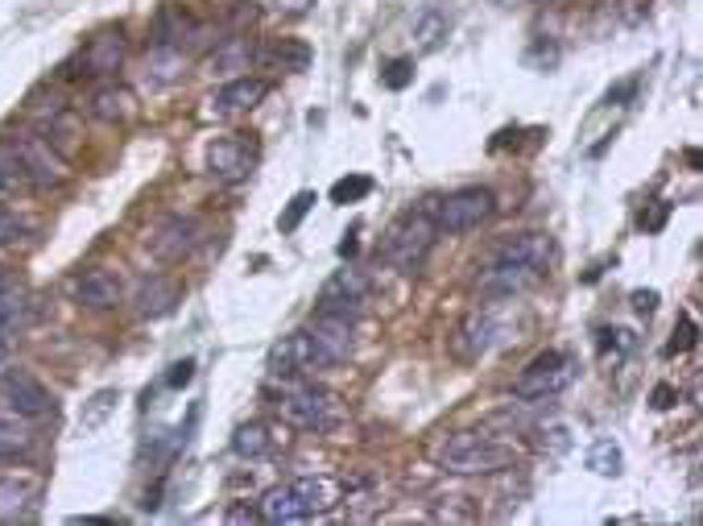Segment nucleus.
Segmentation results:
<instances>
[{
	"label": "nucleus",
	"mask_w": 703,
	"mask_h": 526,
	"mask_svg": "<svg viewBox=\"0 0 703 526\" xmlns=\"http://www.w3.org/2000/svg\"><path fill=\"white\" fill-rule=\"evenodd\" d=\"M555 257V245L546 232H521L514 236L509 245H501L496 257L484 266L480 274V295L489 298H509V295H521L526 286H534L538 278L546 274Z\"/></svg>",
	"instance_id": "1"
},
{
	"label": "nucleus",
	"mask_w": 703,
	"mask_h": 526,
	"mask_svg": "<svg viewBox=\"0 0 703 526\" xmlns=\"http://www.w3.org/2000/svg\"><path fill=\"white\" fill-rule=\"evenodd\" d=\"M282 381V390H278V415L289 423V427H298V431H331L335 419H340V411H335V399H331L328 390H319L314 381H303V378H278Z\"/></svg>",
	"instance_id": "2"
},
{
	"label": "nucleus",
	"mask_w": 703,
	"mask_h": 526,
	"mask_svg": "<svg viewBox=\"0 0 703 526\" xmlns=\"http://www.w3.org/2000/svg\"><path fill=\"white\" fill-rule=\"evenodd\" d=\"M434 236H439V229H434L431 204L418 211H406L390 229V236H385V261H390L393 270H402V274H418L427 253H431Z\"/></svg>",
	"instance_id": "3"
},
{
	"label": "nucleus",
	"mask_w": 703,
	"mask_h": 526,
	"mask_svg": "<svg viewBox=\"0 0 703 526\" xmlns=\"http://www.w3.org/2000/svg\"><path fill=\"white\" fill-rule=\"evenodd\" d=\"M443 468L455 477H480V473H496L509 464V448L496 443L484 431H455L452 440L443 443Z\"/></svg>",
	"instance_id": "4"
},
{
	"label": "nucleus",
	"mask_w": 703,
	"mask_h": 526,
	"mask_svg": "<svg viewBox=\"0 0 703 526\" xmlns=\"http://www.w3.org/2000/svg\"><path fill=\"white\" fill-rule=\"evenodd\" d=\"M571 378H576V360L567 357V353H558V348H546V353H538L514 378V399L546 402L555 399V394H563L571 386Z\"/></svg>",
	"instance_id": "5"
},
{
	"label": "nucleus",
	"mask_w": 703,
	"mask_h": 526,
	"mask_svg": "<svg viewBox=\"0 0 703 526\" xmlns=\"http://www.w3.org/2000/svg\"><path fill=\"white\" fill-rule=\"evenodd\" d=\"M493 211H496V199H493V191H484V187H459V191H452V195H443V199H434L431 204L434 229L452 232V236L489 224V220H493Z\"/></svg>",
	"instance_id": "6"
},
{
	"label": "nucleus",
	"mask_w": 703,
	"mask_h": 526,
	"mask_svg": "<svg viewBox=\"0 0 703 526\" xmlns=\"http://www.w3.org/2000/svg\"><path fill=\"white\" fill-rule=\"evenodd\" d=\"M257 162H261V146L248 133H227V137H215L207 146V170L220 183H245L257 170Z\"/></svg>",
	"instance_id": "7"
},
{
	"label": "nucleus",
	"mask_w": 703,
	"mask_h": 526,
	"mask_svg": "<svg viewBox=\"0 0 703 526\" xmlns=\"http://www.w3.org/2000/svg\"><path fill=\"white\" fill-rule=\"evenodd\" d=\"M365 298H369V278L348 266V270H335V274L323 282V291H319V303H314V311H319V316L351 319V323H356L360 307H365Z\"/></svg>",
	"instance_id": "8"
},
{
	"label": "nucleus",
	"mask_w": 703,
	"mask_h": 526,
	"mask_svg": "<svg viewBox=\"0 0 703 526\" xmlns=\"http://www.w3.org/2000/svg\"><path fill=\"white\" fill-rule=\"evenodd\" d=\"M13 149H17L21 174H25V183H29V187L50 191L66 179V162H62V154L50 146L46 137H17Z\"/></svg>",
	"instance_id": "9"
},
{
	"label": "nucleus",
	"mask_w": 703,
	"mask_h": 526,
	"mask_svg": "<svg viewBox=\"0 0 703 526\" xmlns=\"http://www.w3.org/2000/svg\"><path fill=\"white\" fill-rule=\"evenodd\" d=\"M319 369H328V360L319 357L307 328L286 337L282 344H273V353H269V378H307V374H319Z\"/></svg>",
	"instance_id": "10"
},
{
	"label": "nucleus",
	"mask_w": 703,
	"mask_h": 526,
	"mask_svg": "<svg viewBox=\"0 0 703 526\" xmlns=\"http://www.w3.org/2000/svg\"><path fill=\"white\" fill-rule=\"evenodd\" d=\"M0 394H4V402L17 411V419H46V415H54V394H50L38 378L21 374V369L4 374Z\"/></svg>",
	"instance_id": "11"
},
{
	"label": "nucleus",
	"mask_w": 703,
	"mask_h": 526,
	"mask_svg": "<svg viewBox=\"0 0 703 526\" xmlns=\"http://www.w3.org/2000/svg\"><path fill=\"white\" fill-rule=\"evenodd\" d=\"M199 241H203V224L195 216H170V220H162V229L153 232L149 245H153L158 261H183Z\"/></svg>",
	"instance_id": "12"
},
{
	"label": "nucleus",
	"mask_w": 703,
	"mask_h": 526,
	"mask_svg": "<svg viewBox=\"0 0 703 526\" xmlns=\"http://www.w3.org/2000/svg\"><path fill=\"white\" fill-rule=\"evenodd\" d=\"M71 295L79 307H91V311H108L121 303V282L112 270H83L75 282H71Z\"/></svg>",
	"instance_id": "13"
},
{
	"label": "nucleus",
	"mask_w": 703,
	"mask_h": 526,
	"mask_svg": "<svg viewBox=\"0 0 703 526\" xmlns=\"http://www.w3.org/2000/svg\"><path fill=\"white\" fill-rule=\"evenodd\" d=\"M266 96H269V79L240 75V79H232V84H224L215 96H211V108H215L220 117H236V112H252Z\"/></svg>",
	"instance_id": "14"
},
{
	"label": "nucleus",
	"mask_w": 703,
	"mask_h": 526,
	"mask_svg": "<svg viewBox=\"0 0 703 526\" xmlns=\"http://www.w3.org/2000/svg\"><path fill=\"white\" fill-rule=\"evenodd\" d=\"M178 303H183V286H178V282H170V278H162V274L145 278L141 286H137V311H141L145 319L170 316Z\"/></svg>",
	"instance_id": "15"
},
{
	"label": "nucleus",
	"mask_w": 703,
	"mask_h": 526,
	"mask_svg": "<svg viewBox=\"0 0 703 526\" xmlns=\"http://www.w3.org/2000/svg\"><path fill=\"white\" fill-rule=\"evenodd\" d=\"M257 510H261V518H266V523H273V526L303 523V518H310L307 505H303V498H298V489H294V481L278 485V489H269Z\"/></svg>",
	"instance_id": "16"
},
{
	"label": "nucleus",
	"mask_w": 703,
	"mask_h": 526,
	"mask_svg": "<svg viewBox=\"0 0 703 526\" xmlns=\"http://www.w3.org/2000/svg\"><path fill=\"white\" fill-rule=\"evenodd\" d=\"M124 63V34L121 29H108V34H100L96 42L87 46V54H83V75H112L116 66Z\"/></svg>",
	"instance_id": "17"
},
{
	"label": "nucleus",
	"mask_w": 703,
	"mask_h": 526,
	"mask_svg": "<svg viewBox=\"0 0 703 526\" xmlns=\"http://www.w3.org/2000/svg\"><path fill=\"white\" fill-rule=\"evenodd\" d=\"M447 25H452V13L443 4H427L418 17H414V38H418V50H434V46L447 38Z\"/></svg>",
	"instance_id": "18"
},
{
	"label": "nucleus",
	"mask_w": 703,
	"mask_h": 526,
	"mask_svg": "<svg viewBox=\"0 0 703 526\" xmlns=\"http://www.w3.org/2000/svg\"><path fill=\"white\" fill-rule=\"evenodd\" d=\"M310 46L298 42V38H278V42L266 50V63L278 66V71H289V75H298V71H307L310 66Z\"/></svg>",
	"instance_id": "19"
},
{
	"label": "nucleus",
	"mask_w": 703,
	"mask_h": 526,
	"mask_svg": "<svg viewBox=\"0 0 703 526\" xmlns=\"http://www.w3.org/2000/svg\"><path fill=\"white\" fill-rule=\"evenodd\" d=\"M294 489L307 505V514H323V510L335 505V481H328V477H298Z\"/></svg>",
	"instance_id": "20"
},
{
	"label": "nucleus",
	"mask_w": 703,
	"mask_h": 526,
	"mask_svg": "<svg viewBox=\"0 0 703 526\" xmlns=\"http://www.w3.org/2000/svg\"><path fill=\"white\" fill-rule=\"evenodd\" d=\"M128 108H133V96L124 87H100L91 96V117H100V121H124Z\"/></svg>",
	"instance_id": "21"
},
{
	"label": "nucleus",
	"mask_w": 703,
	"mask_h": 526,
	"mask_svg": "<svg viewBox=\"0 0 703 526\" xmlns=\"http://www.w3.org/2000/svg\"><path fill=\"white\" fill-rule=\"evenodd\" d=\"M489 337H493V323L472 316V319H464V323H459L455 344H459V353H464V357H480V353L489 348Z\"/></svg>",
	"instance_id": "22"
},
{
	"label": "nucleus",
	"mask_w": 703,
	"mask_h": 526,
	"mask_svg": "<svg viewBox=\"0 0 703 526\" xmlns=\"http://www.w3.org/2000/svg\"><path fill=\"white\" fill-rule=\"evenodd\" d=\"M232 452L236 456H245V461H261L269 452V431L261 423H245V427H236V436H232Z\"/></svg>",
	"instance_id": "23"
},
{
	"label": "nucleus",
	"mask_w": 703,
	"mask_h": 526,
	"mask_svg": "<svg viewBox=\"0 0 703 526\" xmlns=\"http://www.w3.org/2000/svg\"><path fill=\"white\" fill-rule=\"evenodd\" d=\"M29 502H34V485L17 481V477L0 481V518H17Z\"/></svg>",
	"instance_id": "24"
},
{
	"label": "nucleus",
	"mask_w": 703,
	"mask_h": 526,
	"mask_svg": "<svg viewBox=\"0 0 703 526\" xmlns=\"http://www.w3.org/2000/svg\"><path fill=\"white\" fill-rule=\"evenodd\" d=\"M252 63V46L248 38H227L224 46H215V54H211V66H220V71H248Z\"/></svg>",
	"instance_id": "25"
},
{
	"label": "nucleus",
	"mask_w": 703,
	"mask_h": 526,
	"mask_svg": "<svg viewBox=\"0 0 703 526\" xmlns=\"http://www.w3.org/2000/svg\"><path fill=\"white\" fill-rule=\"evenodd\" d=\"M34 448V436L21 427V423H9L0 419V464L4 461H17V456H25Z\"/></svg>",
	"instance_id": "26"
},
{
	"label": "nucleus",
	"mask_w": 703,
	"mask_h": 526,
	"mask_svg": "<svg viewBox=\"0 0 703 526\" xmlns=\"http://www.w3.org/2000/svg\"><path fill=\"white\" fill-rule=\"evenodd\" d=\"M625 456H620V443L613 440H596L592 443V452H588V468L600 473V477H617Z\"/></svg>",
	"instance_id": "27"
},
{
	"label": "nucleus",
	"mask_w": 703,
	"mask_h": 526,
	"mask_svg": "<svg viewBox=\"0 0 703 526\" xmlns=\"http://www.w3.org/2000/svg\"><path fill=\"white\" fill-rule=\"evenodd\" d=\"M25 323V298L9 286H0V340H9Z\"/></svg>",
	"instance_id": "28"
},
{
	"label": "nucleus",
	"mask_w": 703,
	"mask_h": 526,
	"mask_svg": "<svg viewBox=\"0 0 703 526\" xmlns=\"http://www.w3.org/2000/svg\"><path fill=\"white\" fill-rule=\"evenodd\" d=\"M314 204H319V195H314V191H298V195H294V199L286 204V211L278 216V229H282V232H298V224L307 220V211L314 208Z\"/></svg>",
	"instance_id": "29"
},
{
	"label": "nucleus",
	"mask_w": 703,
	"mask_h": 526,
	"mask_svg": "<svg viewBox=\"0 0 703 526\" xmlns=\"http://www.w3.org/2000/svg\"><path fill=\"white\" fill-rule=\"evenodd\" d=\"M369 191H372L369 174H348V179H340V183L331 187V204H360Z\"/></svg>",
	"instance_id": "30"
},
{
	"label": "nucleus",
	"mask_w": 703,
	"mask_h": 526,
	"mask_svg": "<svg viewBox=\"0 0 703 526\" xmlns=\"http://www.w3.org/2000/svg\"><path fill=\"white\" fill-rule=\"evenodd\" d=\"M17 183H25L21 162H17V149H13V142H0V195H9Z\"/></svg>",
	"instance_id": "31"
},
{
	"label": "nucleus",
	"mask_w": 703,
	"mask_h": 526,
	"mask_svg": "<svg viewBox=\"0 0 703 526\" xmlns=\"http://www.w3.org/2000/svg\"><path fill=\"white\" fill-rule=\"evenodd\" d=\"M410 79H414V59H393V63L381 71V84L390 87V91L410 87Z\"/></svg>",
	"instance_id": "32"
},
{
	"label": "nucleus",
	"mask_w": 703,
	"mask_h": 526,
	"mask_svg": "<svg viewBox=\"0 0 703 526\" xmlns=\"http://www.w3.org/2000/svg\"><path fill=\"white\" fill-rule=\"evenodd\" d=\"M112 402H116V390H100L96 399H91V411H83V427H100L103 423V415L112 411Z\"/></svg>",
	"instance_id": "33"
},
{
	"label": "nucleus",
	"mask_w": 703,
	"mask_h": 526,
	"mask_svg": "<svg viewBox=\"0 0 703 526\" xmlns=\"http://www.w3.org/2000/svg\"><path fill=\"white\" fill-rule=\"evenodd\" d=\"M21 236H29V229L21 224L13 211H0V245H17Z\"/></svg>",
	"instance_id": "34"
},
{
	"label": "nucleus",
	"mask_w": 703,
	"mask_h": 526,
	"mask_svg": "<svg viewBox=\"0 0 703 526\" xmlns=\"http://www.w3.org/2000/svg\"><path fill=\"white\" fill-rule=\"evenodd\" d=\"M273 13H282V17H307L310 9H314V0H266Z\"/></svg>",
	"instance_id": "35"
},
{
	"label": "nucleus",
	"mask_w": 703,
	"mask_h": 526,
	"mask_svg": "<svg viewBox=\"0 0 703 526\" xmlns=\"http://www.w3.org/2000/svg\"><path fill=\"white\" fill-rule=\"evenodd\" d=\"M190 378H195V360L186 357V360H178V365H170V374H165V386H170V390H183Z\"/></svg>",
	"instance_id": "36"
},
{
	"label": "nucleus",
	"mask_w": 703,
	"mask_h": 526,
	"mask_svg": "<svg viewBox=\"0 0 703 526\" xmlns=\"http://www.w3.org/2000/svg\"><path fill=\"white\" fill-rule=\"evenodd\" d=\"M691 344H695V323L682 316L679 328H675V340H670V353H687Z\"/></svg>",
	"instance_id": "37"
},
{
	"label": "nucleus",
	"mask_w": 703,
	"mask_h": 526,
	"mask_svg": "<svg viewBox=\"0 0 703 526\" xmlns=\"http://www.w3.org/2000/svg\"><path fill=\"white\" fill-rule=\"evenodd\" d=\"M633 307H638L641 316H650L658 307V291H633Z\"/></svg>",
	"instance_id": "38"
},
{
	"label": "nucleus",
	"mask_w": 703,
	"mask_h": 526,
	"mask_svg": "<svg viewBox=\"0 0 703 526\" xmlns=\"http://www.w3.org/2000/svg\"><path fill=\"white\" fill-rule=\"evenodd\" d=\"M261 518V510H252V505H232L227 510V523H257Z\"/></svg>",
	"instance_id": "39"
},
{
	"label": "nucleus",
	"mask_w": 703,
	"mask_h": 526,
	"mask_svg": "<svg viewBox=\"0 0 703 526\" xmlns=\"http://www.w3.org/2000/svg\"><path fill=\"white\" fill-rule=\"evenodd\" d=\"M675 399H679V394H675L670 386H658V390H654V406H658V411H666V406H675Z\"/></svg>",
	"instance_id": "40"
},
{
	"label": "nucleus",
	"mask_w": 703,
	"mask_h": 526,
	"mask_svg": "<svg viewBox=\"0 0 703 526\" xmlns=\"http://www.w3.org/2000/svg\"><path fill=\"white\" fill-rule=\"evenodd\" d=\"M351 253H356V236H344L340 241V257H351Z\"/></svg>",
	"instance_id": "41"
},
{
	"label": "nucleus",
	"mask_w": 703,
	"mask_h": 526,
	"mask_svg": "<svg viewBox=\"0 0 703 526\" xmlns=\"http://www.w3.org/2000/svg\"><path fill=\"white\" fill-rule=\"evenodd\" d=\"M501 9H514V4H526V0H496Z\"/></svg>",
	"instance_id": "42"
},
{
	"label": "nucleus",
	"mask_w": 703,
	"mask_h": 526,
	"mask_svg": "<svg viewBox=\"0 0 703 526\" xmlns=\"http://www.w3.org/2000/svg\"><path fill=\"white\" fill-rule=\"evenodd\" d=\"M4 357H9V340H0V365H4Z\"/></svg>",
	"instance_id": "43"
}]
</instances>
